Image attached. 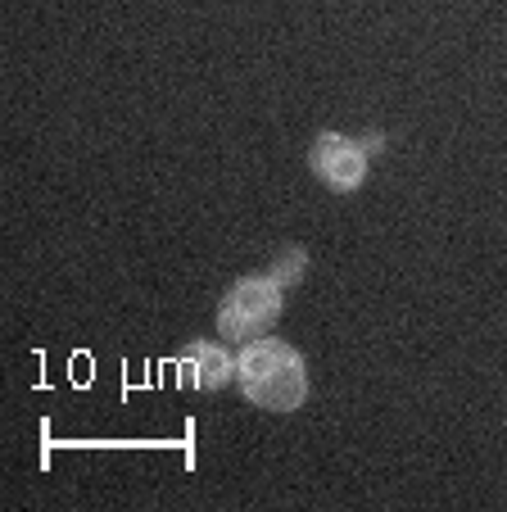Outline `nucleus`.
<instances>
[{
    "instance_id": "f257e3e1",
    "label": "nucleus",
    "mask_w": 507,
    "mask_h": 512,
    "mask_svg": "<svg viewBox=\"0 0 507 512\" xmlns=\"http://www.w3.org/2000/svg\"><path fill=\"white\" fill-rule=\"evenodd\" d=\"M236 386L268 413H295L308 399V363L290 340L259 336L236 349Z\"/></svg>"
},
{
    "instance_id": "f03ea898",
    "label": "nucleus",
    "mask_w": 507,
    "mask_h": 512,
    "mask_svg": "<svg viewBox=\"0 0 507 512\" xmlns=\"http://www.w3.org/2000/svg\"><path fill=\"white\" fill-rule=\"evenodd\" d=\"M281 309H286V286L277 272H249V277L231 281L227 295L218 304V336L227 345H249V340L268 336L277 327Z\"/></svg>"
},
{
    "instance_id": "7ed1b4c3",
    "label": "nucleus",
    "mask_w": 507,
    "mask_h": 512,
    "mask_svg": "<svg viewBox=\"0 0 507 512\" xmlns=\"http://www.w3.org/2000/svg\"><path fill=\"white\" fill-rule=\"evenodd\" d=\"M308 168L322 186H331L335 195H349L367 182V168H372V155H367L363 136H345V132H322L308 150Z\"/></svg>"
},
{
    "instance_id": "20e7f679",
    "label": "nucleus",
    "mask_w": 507,
    "mask_h": 512,
    "mask_svg": "<svg viewBox=\"0 0 507 512\" xmlns=\"http://www.w3.org/2000/svg\"><path fill=\"white\" fill-rule=\"evenodd\" d=\"M177 368H182V381L191 390L213 395V390L236 381V354H231V345L222 336L218 340H191V345L177 354Z\"/></svg>"
},
{
    "instance_id": "39448f33",
    "label": "nucleus",
    "mask_w": 507,
    "mask_h": 512,
    "mask_svg": "<svg viewBox=\"0 0 507 512\" xmlns=\"http://www.w3.org/2000/svg\"><path fill=\"white\" fill-rule=\"evenodd\" d=\"M304 259H308V254L304 250H281L277 254V263H272V272H277V281H281V286H295V281L299 277H304Z\"/></svg>"
},
{
    "instance_id": "423d86ee",
    "label": "nucleus",
    "mask_w": 507,
    "mask_h": 512,
    "mask_svg": "<svg viewBox=\"0 0 507 512\" xmlns=\"http://www.w3.org/2000/svg\"><path fill=\"white\" fill-rule=\"evenodd\" d=\"M363 145H367V155H376V150H381V132H372V136H363Z\"/></svg>"
}]
</instances>
